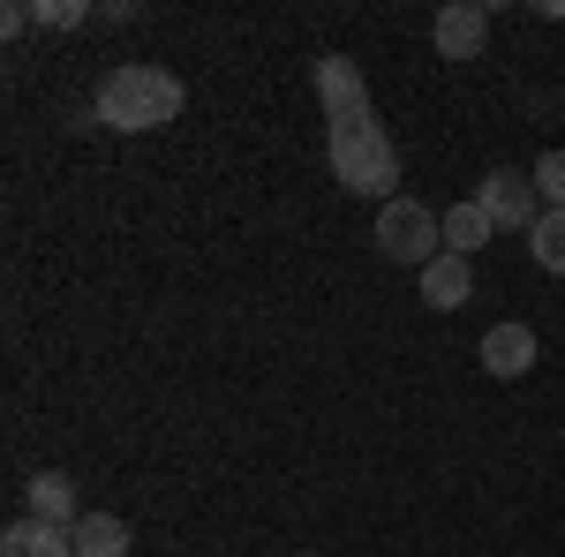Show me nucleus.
I'll use <instances>...</instances> for the list:
<instances>
[{"instance_id":"obj_1","label":"nucleus","mask_w":565,"mask_h":557,"mask_svg":"<svg viewBox=\"0 0 565 557\" xmlns=\"http://www.w3.org/2000/svg\"><path fill=\"white\" fill-rule=\"evenodd\" d=\"M181 106H189L181 76H174V68H151V61H121V68L98 84V98H90V114H98L106 129H121V136L167 129Z\"/></svg>"},{"instance_id":"obj_2","label":"nucleus","mask_w":565,"mask_h":557,"mask_svg":"<svg viewBox=\"0 0 565 557\" xmlns=\"http://www.w3.org/2000/svg\"><path fill=\"white\" fill-rule=\"evenodd\" d=\"M324 151H332V181H340L348 196H370V204H392V196H399V151H392V136L377 129V114L332 121V129H324Z\"/></svg>"},{"instance_id":"obj_3","label":"nucleus","mask_w":565,"mask_h":557,"mask_svg":"<svg viewBox=\"0 0 565 557\" xmlns=\"http://www.w3.org/2000/svg\"><path fill=\"white\" fill-rule=\"evenodd\" d=\"M377 249H385L392 264H407V271H430V264L445 257V212L415 204V196L377 204Z\"/></svg>"},{"instance_id":"obj_4","label":"nucleus","mask_w":565,"mask_h":557,"mask_svg":"<svg viewBox=\"0 0 565 557\" xmlns=\"http://www.w3.org/2000/svg\"><path fill=\"white\" fill-rule=\"evenodd\" d=\"M476 196H482V212H490V226H498V234H527V226L543 218L535 173H521V167H490Z\"/></svg>"},{"instance_id":"obj_5","label":"nucleus","mask_w":565,"mask_h":557,"mask_svg":"<svg viewBox=\"0 0 565 557\" xmlns=\"http://www.w3.org/2000/svg\"><path fill=\"white\" fill-rule=\"evenodd\" d=\"M317 98H324L332 121L370 114V76H362V61H348V53H317Z\"/></svg>"},{"instance_id":"obj_6","label":"nucleus","mask_w":565,"mask_h":557,"mask_svg":"<svg viewBox=\"0 0 565 557\" xmlns=\"http://www.w3.org/2000/svg\"><path fill=\"white\" fill-rule=\"evenodd\" d=\"M430 39H437V61H476L482 39H490V8H482V0H452V8H437Z\"/></svg>"},{"instance_id":"obj_7","label":"nucleus","mask_w":565,"mask_h":557,"mask_svg":"<svg viewBox=\"0 0 565 557\" xmlns=\"http://www.w3.org/2000/svg\"><path fill=\"white\" fill-rule=\"evenodd\" d=\"M476 362L490 377H527V369H535V332H527V324H490Z\"/></svg>"},{"instance_id":"obj_8","label":"nucleus","mask_w":565,"mask_h":557,"mask_svg":"<svg viewBox=\"0 0 565 557\" xmlns=\"http://www.w3.org/2000/svg\"><path fill=\"white\" fill-rule=\"evenodd\" d=\"M415 279H423V301H430V309H460V301H476V264L452 257V249H445L430 271H415Z\"/></svg>"},{"instance_id":"obj_9","label":"nucleus","mask_w":565,"mask_h":557,"mask_svg":"<svg viewBox=\"0 0 565 557\" xmlns=\"http://www.w3.org/2000/svg\"><path fill=\"white\" fill-rule=\"evenodd\" d=\"M0 557H76V535L53 527V519H15L0 535Z\"/></svg>"},{"instance_id":"obj_10","label":"nucleus","mask_w":565,"mask_h":557,"mask_svg":"<svg viewBox=\"0 0 565 557\" xmlns=\"http://www.w3.org/2000/svg\"><path fill=\"white\" fill-rule=\"evenodd\" d=\"M31 519L76 527V519H84V505H76V482H68V474H53V468H39V474H31Z\"/></svg>"},{"instance_id":"obj_11","label":"nucleus","mask_w":565,"mask_h":557,"mask_svg":"<svg viewBox=\"0 0 565 557\" xmlns=\"http://www.w3.org/2000/svg\"><path fill=\"white\" fill-rule=\"evenodd\" d=\"M490 234H498V226H490V212H482V196H460V204L445 212V249H452V257L476 264V249L490 242Z\"/></svg>"},{"instance_id":"obj_12","label":"nucleus","mask_w":565,"mask_h":557,"mask_svg":"<svg viewBox=\"0 0 565 557\" xmlns=\"http://www.w3.org/2000/svg\"><path fill=\"white\" fill-rule=\"evenodd\" d=\"M68 535H76V557H129V519L114 513H84Z\"/></svg>"},{"instance_id":"obj_13","label":"nucleus","mask_w":565,"mask_h":557,"mask_svg":"<svg viewBox=\"0 0 565 557\" xmlns=\"http://www.w3.org/2000/svg\"><path fill=\"white\" fill-rule=\"evenodd\" d=\"M527 257L565 279V212H543L535 226H527Z\"/></svg>"},{"instance_id":"obj_14","label":"nucleus","mask_w":565,"mask_h":557,"mask_svg":"<svg viewBox=\"0 0 565 557\" xmlns=\"http://www.w3.org/2000/svg\"><path fill=\"white\" fill-rule=\"evenodd\" d=\"M535 196H543V212H565V151L535 159Z\"/></svg>"},{"instance_id":"obj_15","label":"nucleus","mask_w":565,"mask_h":557,"mask_svg":"<svg viewBox=\"0 0 565 557\" xmlns=\"http://www.w3.org/2000/svg\"><path fill=\"white\" fill-rule=\"evenodd\" d=\"M39 23H45V31H84L90 0H39Z\"/></svg>"},{"instance_id":"obj_16","label":"nucleus","mask_w":565,"mask_h":557,"mask_svg":"<svg viewBox=\"0 0 565 557\" xmlns=\"http://www.w3.org/2000/svg\"><path fill=\"white\" fill-rule=\"evenodd\" d=\"M31 23H39V8H23V0H8V8H0V31H8V39H23Z\"/></svg>"},{"instance_id":"obj_17","label":"nucleus","mask_w":565,"mask_h":557,"mask_svg":"<svg viewBox=\"0 0 565 557\" xmlns=\"http://www.w3.org/2000/svg\"><path fill=\"white\" fill-rule=\"evenodd\" d=\"M302 557H317V550H302Z\"/></svg>"}]
</instances>
